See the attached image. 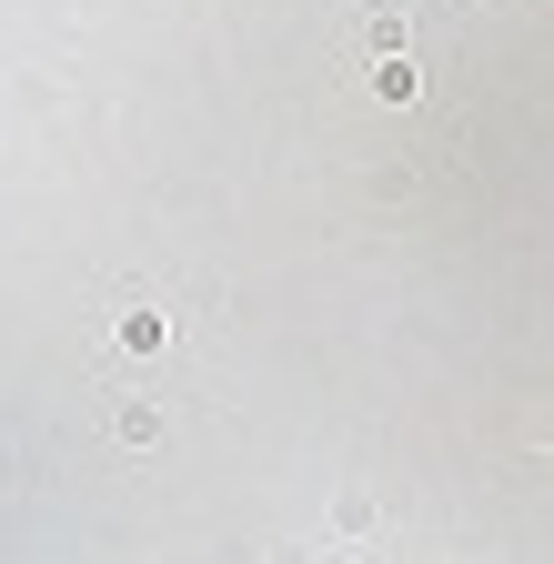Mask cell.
<instances>
[{
    "mask_svg": "<svg viewBox=\"0 0 554 564\" xmlns=\"http://www.w3.org/2000/svg\"><path fill=\"white\" fill-rule=\"evenodd\" d=\"M373 91L383 101H413V61H373Z\"/></svg>",
    "mask_w": 554,
    "mask_h": 564,
    "instance_id": "obj_2",
    "label": "cell"
},
{
    "mask_svg": "<svg viewBox=\"0 0 554 564\" xmlns=\"http://www.w3.org/2000/svg\"><path fill=\"white\" fill-rule=\"evenodd\" d=\"M111 434H121L131 454H152V444L172 434V413H162V403H121V413H111Z\"/></svg>",
    "mask_w": 554,
    "mask_h": 564,
    "instance_id": "obj_1",
    "label": "cell"
},
{
    "mask_svg": "<svg viewBox=\"0 0 554 564\" xmlns=\"http://www.w3.org/2000/svg\"><path fill=\"white\" fill-rule=\"evenodd\" d=\"M121 343L131 352H162V313H121Z\"/></svg>",
    "mask_w": 554,
    "mask_h": 564,
    "instance_id": "obj_3",
    "label": "cell"
}]
</instances>
